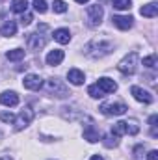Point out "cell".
Segmentation results:
<instances>
[{
	"instance_id": "1",
	"label": "cell",
	"mask_w": 158,
	"mask_h": 160,
	"mask_svg": "<svg viewBox=\"0 0 158 160\" xmlns=\"http://www.w3.org/2000/svg\"><path fill=\"white\" fill-rule=\"evenodd\" d=\"M114 50V43L110 41H91L86 45L84 52L87 58H93V60H99V58H104L108 56L110 52Z\"/></svg>"
},
{
	"instance_id": "2",
	"label": "cell",
	"mask_w": 158,
	"mask_h": 160,
	"mask_svg": "<svg viewBox=\"0 0 158 160\" xmlns=\"http://www.w3.org/2000/svg\"><path fill=\"white\" fill-rule=\"evenodd\" d=\"M47 32H48V26H47V24H39L34 34H28V38H26L28 48H32V50H41V48L47 45V41H48V36H45Z\"/></svg>"
},
{
	"instance_id": "3",
	"label": "cell",
	"mask_w": 158,
	"mask_h": 160,
	"mask_svg": "<svg viewBox=\"0 0 158 160\" xmlns=\"http://www.w3.org/2000/svg\"><path fill=\"white\" fill-rule=\"evenodd\" d=\"M140 132V125L136 119H128V121H117L114 127H112V134L114 136H123V134H138Z\"/></svg>"
},
{
	"instance_id": "4",
	"label": "cell",
	"mask_w": 158,
	"mask_h": 160,
	"mask_svg": "<svg viewBox=\"0 0 158 160\" xmlns=\"http://www.w3.org/2000/svg\"><path fill=\"white\" fill-rule=\"evenodd\" d=\"M138 52H130L126 54L121 62L117 63V69L123 73V75H134L136 69H138Z\"/></svg>"
},
{
	"instance_id": "5",
	"label": "cell",
	"mask_w": 158,
	"mask_h": 160,
	"mask_svg": "<svg viewBox=\"0 0 158 160\" xmlns=\"http://www.w3.org/2000/svg\"><path fill=\"white\" fill-rule=\"evenodd\" d=\"M34 119V110L30 108V106H24L21 112H19V116L15 118V130H22V128H26L30 123Z\"/></svg>"
},
{
	"instance_id": "6",
	"label": "cell",
	"mask_w": 158,
	"mask_h": 160,
	"mask_svg": "<svg viewBox=\"0 0 158 160\" xmlns=\"http://www.w3.org/2000/svg\"><path fill=\"white\" fill-rule=\"evenodd\" d=\"M87 24L89 26H99L101 22H102V17H104V9H102V6H99V4H95V6H89L87 8Z\"/></svg>"
},
{
	"instance_id": "7",
	"label": "cell",
	"mask_w": 158,
	"mask_h": 160,
	"mask_svg": "<svg viewBox=\"0 0 158 160\" xmlns=\"http://www.w3.org/2000/svg\"><path fill=\"white\" fill-rule=\"evenodd\" d=\"M99 110H101L104 116H123L128 108H126V104H123V102H102V104L99 106Z\"/></svg>"
},
{
	"instance_id": "8",
	"label": "cell",
	"mask_w": 158,
	"mask_h": 160,
	"mask_svg": "<svg viewBox=\"0 0 158 160\" xmlns=\"http://www.w3.org/2000/svg\"><path fill=\"white\" fill-rule=\"evenodd\" d=\"M130 93L134 95L136 101H140V102H143V104H151V102H153V95H151L147 89H141L140 86H132V88H130Z\"/></svg>"
},
{
	"instance_id": "9",
	"label": "cell",
	"mask_w": 158,
	"mask_h": 160,
	"mask_svg": "<svg viewBox=\"0 0 158 160\" xmlns=\"http://www.w3.org/2000/svg\"><path fill=\"white\" fill-rule=\"evenodd\" d=\"M112 22H114V26H117L119 30H128V28H132L134 19L130 15H114Z\"/></svg>"
},
{
	"instance_id": "10",
	"label": "cell",
	"mask_w": 158,
	"mask_h": 160,
	"mask_svg": "<svg viewBox=\"0 0 158 160\" xmlns=\"http://www.w3.org/2000/svg\"><path fill=\"white\" fill-rule=\"evenodd\" d=\"M22 86L26 89H30V91H37V89H41V86H43V80H41L39 75H26L24 80H22Z\"/></svg>"
},
{
	"instance_id": "11",
	"label": "cell",
	"mask_w": 158,
	"mask_h": 160,
	"mask_svg": "<svg viewBox=\"0 0 158 160\" xmlns=\"http://www.w3.org/2000/svg\"><path fill=\"white\" fill-rule=\"evenodd\" d=\"M0 104H4V106H17L19 104V95L15 91H2L0 93Z\"/></svg>"
},
{
	"instance_id": "12",
	"label": "cell",
	"mask_w": 158,
	"mask_h": 160,
	"mask_svg": "<svg viewBox=\"0 0 158 160\" xmlns=\"http://www.w3.org/2000/svg\"><path fill=\"white\" fill-rule=\"evenodd\" d=\"M84 140H87L89 143H97V142L101 140V132H99V128L93 127V125H87V127L84 128Z\"/></svg>"
},
{
	"instance_id": "13",
	"label": "cell",
	"mask_w": 158,
	"mask_h": 160,
	"mask_svg": "<svg viewBox=\"0 0 158 160\" xmlns=\"http://www.w3.org/2000/svg\"><path fill=\"white\" fill-rule=\"evenodd\" d=\"M97 86L104 91V93H114L116 89H117V84L114 82L112 78H108V77H102V78L97 80Z\"/></svg>"
},
{
	"instance_id": "14",
	"label": "cell",
	"mask_w": 158,
	"mask_h": 160,
	"mask_svg": "<svg viewBox=\"0 0 158 160\" xmlns=\"http://www.w3.org/2000/svg\"><path fill=\"white\" fill-rule=\"evenodd\" d=\"M63 50H60V48H54V50H50L48 54H47V63L48 65H60L62 62H63Z\"/></svg>"
},
{
	"instance_id": "15",
	"label": "cell",
	"mask_w": 158,
	"mask_h": 160,
	"mask_svg": "<svg viewBox=\"0 0 158 160\" xmlns=\"http://www.w3.org/2000/svg\"><path fill=\"white\" fill-rule=\"evenodd\" d=\"M67 80H69L73 86H82L84 80H86V77H84V73H82L80 69H69V73H67Z\"/></svg>"
},
{
	"instance_id": "16",
	"label": "cell",
	"mask_w": 158,
	"mask_h": 160,
	"mask_svg": "<svg viewBox=\"0 0 158 160\" xmlns=\"http://www.w3.org/2000/svg\"><path fill=\"white\" fill-rule=\"evenodd\" d=\"M52 36H54V39L58 41L60 45H67L71 41V32L67 28H58V30H54Z\"/></svg>"
},
{
	"instance_id": "17",
	"label": "cell",
	"mask_w": 158,
	"mask_h": 160,
	"mask_svg": "<svg viewBox=\"0 0 158 160\" xmlns=\"http://www.w3.org/2000/svg\"><path fill=\"white\" fill-rule=\"evenodd\" d=\"M15 34H17V22H15V21H7L6 24H2L0 36H4V38H13Z\"/></svg>"
},
{
	"instance_id": "18",
	"label": "cell",
	"mask_w": 158,
	"mask_h": 160,
	"mask_svg": "<svg viewBox=\"0 0 158 160\" xmlns=\"http://www.w3.org/2000/svg\"><path fill=\"white\" fill-rule=\"evenodd\" d=\"M140 13H141L143 17H149V19L156 17V13H158V4H156V2H149V4H145V6H141Z\"/></svg>"
},
{
	"instance_id": "19",
	"label": "cell",
	"mask_w": 158,
	"mask_h": 160,
	"mask_svg": "<svg viewBox=\"0 0 158 160\" xmlns=\"http://www.w3.org/2000/svg\"><path fill=\"white\" fill-rule=\"evenodd\" d=\"M48 89H50V91H60V97H65V95H67L65 88L62 86V82H60L58 78H50L48 80Z\"/></svg>"
},
{
	"instance_id": "20",
	"label": "cell",
	"mask_w": 158,
	"mask_h": 160,
	"mask_svg": "<svg viewBox=\"0 0 158 160\" xmlns=\"http://www.w3.org/2000/svg\"><path fill=\"white\" fill-rule=\"evenodd\" d=\"M24 48H13V50H7L6 52V58L9 60V62H19V60H22L24 58Z\"/></svg>"
},
{
	"instance_id": "21",
	"label": "cell",
	"mask_w": 158,
	"mask_h": 160,
	"mask_svg": "<svg viewBox=\"0 0 158 160\" xmlns=\"http://www.w3.org/2000/svg\"><path fill=\"white\" fill-rule=\"evenodd\" d=\"M26 9H28V0H13L11 2L13 13H26Z\"/></svg>"
},
{
	"instance_id": "22",
	"label": "cell",
	"mask_w": 158,
	"mask_h": 160,
	"mask_svg": "<svg viewBox=\"0 0 158 160\" xmlns=\"http://www.w3.org/2000/svg\"><path fill=\"white\" fill-rule=\"evenodd\" d=\"M112 6L119 11H126L132 8V0H112Z\"/></svg>"
},
{
	"instance_id": "23",
	"label": "cell",
	"mask_w": 158,
	"mask_h": 160,
	"mask_svg": "<svg viewBox=\"0 0 158 160\" xmlns=\"http://www.w3.org/2000/svg\"><path fill=\"white\" fill-rule=\"evenodd\" d=\"M87 95H89V97H93V99H102L106 93H104L97 84H93V86H89V88H87Z\"/></svg>"
},
{
	"instance_id": "24",
	"label": "cell",
	"mask_w": 158,
	"mask_h": 160,
	"mask_svg": "<svg viewBox=\"0 0 158 160\" xmlns=\"http://www.w3.org/2000/svg\"><path fill=\"white\" fill-rule=\"evenodd\" d=\"M52 9H54V13H65V11H67V4H65L63 0H54Z\"/></svg>"
},
{
	"instance_id": "25",
	"label": "cell",
	"mask_w": 158,
	"mask_h": 160,
	"mask_svg": "<svg viewBox=\"0 0 158 160\" xmlns=\"http://www.w3.org/2000/svg\"><path fill=\"white\" fill-rule=\"evenodd\" d=\"M102 143H104L106 147H117L119 140H117V136H114V134H108V136L102 140Z\"/></svg>"
},
{
	"instance_id": "26",
	"label": "cell",
	"mask_w": 158,
	"mask_h": 160,
	"mask_svg": "<svg viewBox=\"0 0 158 160\" xmlns=\"http://www.w3.org/2000/svg\"><path fill=\"white\" fill-rule=\"evenodd\" d=\"M34 9L37 11V13H45L48 8H47V2L45 0H34Z\"/></svg>"
},
{
	"instance_id": "27",
	"label": "cell",
	"mask_w": 158,
	"mask_h": 160,
	"mask_svg": "<svg viewBox=\"0 0 158 160\" xmlns=\"http://www.w3.org/2000/svg\"><path fill=\"white\" fill-rule=\"evenodd\" d=\"M0 121H4V123H13L15 118H13L11 112H0Z\"/></svg>"
},
{
	"instance_id": "28",
	"label": "cell",
	"mask_w": 158,
	"mask_h": 160,
	"mask_svg": "<svg viewBox=\"0 0 158 160\" xmlns=\"http://www.w3.org/2000/svg\"><path fill=\"white\" fill-rule=\"evenodd\" d=\"M155 63H156V56H155V54L143 58V65H145V67H155Z\"/></svg>"
},
{
	"instance_id": "29",
	"label": "cell",
	"mask_w": 158,
	"mask_h": 160,
	"mask_svg": "<svg viewBox=\"0 0 158 160\" xmlns=\"http://www.w3.org/2000/svg\"><path fill=\"white\" fill-rule=\"evenodd\" d=\"M32 21H34V17H32L30 13H22V17H21V24H22V26H28Z\"/></svg>"
},
{
	"instance_id": "30",
	"label": "cell",
	"mask_w": 158,
	"mask_h": 160,
	"mask_svg": "<svg viewBox=\"0 0 158 160\" xmlns=\"http://www.w3.org/2000/svg\"><path fill=\"white\" fill-rule=\"evenodd\" d=\"M147 160H158V151H149Z\"/></svg>"
},
{
	"instance_id": "31",
	"label": "cell",
	"mask_w": 158,
	"mask_h": 160,
	"mask_svg": "<svg viewBox=\"0 0 158 160\" xmlns=\"http://www.w3.org/2000/svg\"><path fill=\"white\" fill-rule=\"evenodd\" d=\"M89 160H104V158H102L101 155H93V157H91V158H89Z\"/></svg>"
},
{
	"instance_id": "32",
	"label": "cell",
	"mask_w": 158,
	"mask_h": 160,
	"mask_svg": "<svg viewBox=\"0 0 158 160\" xmlns=\"http://www.w3.org/2000/svg\"><path fill=\"white\" fill-rule=\"evenodd\" d=\"M75 2H78V4H86V2H89V0H75Z\"/></svg>"
},
{
	"instance_id": "33",
	"label": "cell",
	"mask_w": 158,
	"mask_h": 160,
	"mask_svg": "<svg viewBox=\"0 0 158 160\" xmlns=\"http://www.w3.org/2000/svg\"><path fill=\"white\" fill-rule=\"evenodd\" d=\"M2 160H11V158H7V157H4V158H2Z\"/></svg>"
}]
</instances>
